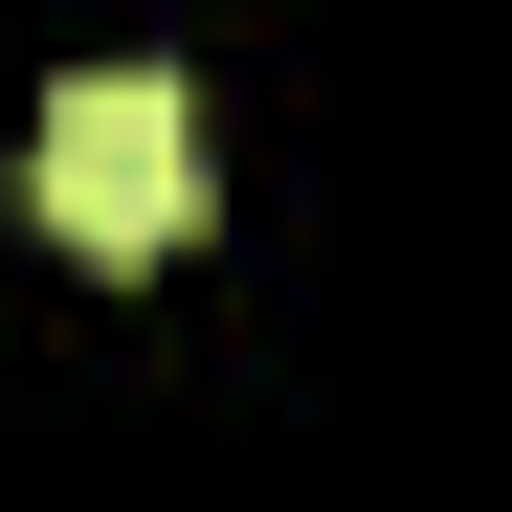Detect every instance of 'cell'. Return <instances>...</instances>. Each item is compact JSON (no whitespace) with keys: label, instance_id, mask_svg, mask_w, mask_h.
<instances>
[{"label":"cell","instance_id":"cell-1","mask_svg":"<svg viewBox=\"0 0 512 512\" xmlns=\"http://www.w3.org/2000/svg\"><path fill=\"white\" fill-rule=\"evenodd\" d=\"M23 201H45V245H90V268L201 245V112H179V67H67L45 134H23Z\"/></svg>","mask_w":512,"mask_h":512}]
</instances>
